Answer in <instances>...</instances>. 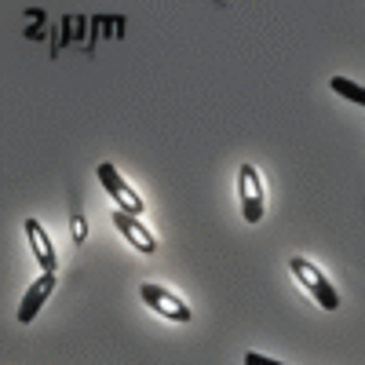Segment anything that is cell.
<instances>
[{"label":"cell","mask_w":365,"mask_h":365,"mask_svg":"<svg viewBox=\"0 0 365 365\" xmlns=\"http://www.w3.org/2000/svg\"><path fill=\"white\" fill-rule=\"evenodd\" d=\"M329 88L336 91V96H344V99H351V103L365 106V88H361V84H354V81H347V77H332V81H329Z\"/></svg>","instance_id":"ba28073f"},{"label":"cell","mask_w":365,"mask_h":365,"mask_svg":"<svg viewBox=\"0 0 365 365\" xmlns=\"http://www.w3.org/2000/svg\"><path fill=\"white\" fill-rule=\"evenodd\" d=\"M51 289H55V270H44L41 278L26 289V296H22V307H19V322H22V325H29V322L37 318V311L44 307V299L51 296Z\"/></svg>","instance_id":"8992f818"},{"label":"cell","mask_w":365,"mask_h":365,"mask_svg":"<svg viewBox=\"0 0 365 365\" xmlns=\"http://www.w3.org/2000/svg\"><path fill=\"white\" fill-rule=\"evenodd\" d=\"M245 365H282V361H274V358H267V354L249 351V354H245Z\"/></svg>","instance_id":"9c48e42d"},{"label":"cell","mask_w":365,"mask_h":365,"mask_svg":"<svg viewBox=\"0 0 365 365\" xmlns=\"http://www.w3.org/2000/svg\"><path fill=\"white\" fill-rule=\"evenodd\" d=\"M237 182H241V216H245V223H259L263 220V179H259V172L252 165H241Z\"/></svg>","instance_id":"277c9868"},{"label":"cell","mask_w":365,"mask_h":365,"mask_svg":"<svg viewBox=\"0 0 365 365\" xmlns=\"http://www.w3.org/2000/svg\"><path fill=\"white\" fill-rule=\"evenodd\" d=\"M110 220H113V227L125 234L132 245L143 252V256H154L158 252V241H154V234H150L143 223H139V216H132V212H125V208H117V212H110Z\"/></svg>","instance_id":"5b68a950"},{"label":"cell","mask_w":365,"mask_h":365,"mask_svg":"<svg viewBox=\"0 0 365 365\" xmlns=\"http://www.w3.org/2000/svg\"><path fill=\"white\" fill-rule=\"evenodd\" d=\"M99 182L106 187V194L117 201V208H125V212H132V216H143L146 212V205H143V197L125 182V175H120L113 165H99Z\"/></svg>","instance_id":"3957f363"},{"label":"cell","mask_w":365,"mask_h":365,"mask_svg":"<svg viewBox=\"0 0 365 365\" xmlns=\"http://www.w3.org/2000/svg\"><path fill=\"white\" fill-rule=\"evenodd\" d=\"M139 296H143V303H146L150 311H158V314L168 318V322H190V318H194L187 303H182L175 292H168L165 285H150V282H146V285L139 289Z\"/></svg>","instance_id":"7a4b0ae2"},{"label":"cell","mask_w":365,"mask_h":365,"mask_svg":"<svg viewBox=\"0 0 365 365\" xmlns=\"http://www.w3.org/2000/svg\"><path fill=\"white\" fill-rule=\"evenodd\" d=\"M84 234H88L84 220H81V216H73V237H77V241H84Z\"/></svg>","instance_id":"30bf717a"},{"label":"cell","mask_w":365,"mask_h":365,"mask_svg":"<svg viewBox=\"0 0 365 365\" xmlns=\"http://www.w3.org/2000/svg\"><path fill=\"white\" fill-rule=\"evenodd\" d=\"M26 237H29V249H34L41 270H55V249H51V241L37 220H26Z\"/></svg>","instance_id":"52a82bcc"},{"label":"cell","mask_w":365,"mask_h":365,"mask_svg":"<svg viewBox=\"0 0 365 365\" xmlns=\"http://www.w3.org/2000/svg\"><path fill=\"white\" fill-rule=\"evenodd\" d=\"M289 270H292V278L318 299V307H325V311H336V307H340V292L332 289V282L325 278V274H322L311 259L292 256V259H289Z\"/></svg>","instance_id":"6da1fadb"}]
</instances>
